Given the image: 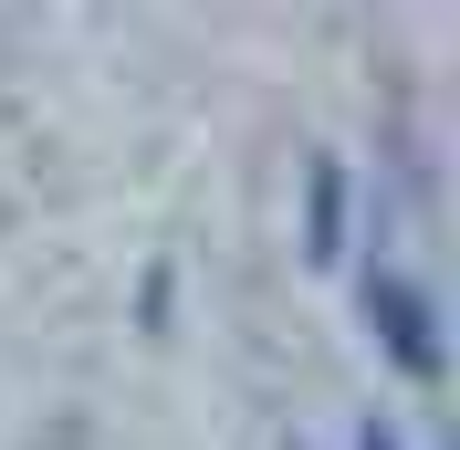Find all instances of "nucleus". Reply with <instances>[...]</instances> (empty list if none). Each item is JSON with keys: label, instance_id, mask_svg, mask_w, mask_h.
<instances>
[{"label": "nucleus", "instance_id": "nucleus-1", "mask_svg": "<svg viewBox=\"0 0 460 450\" xmlns=\"http://www.w3.org/2000/svg\"><path fill=\"white\" fill-rule=\"evenodd\" d=\"M367 325L387 336V356H398L408 377H439V336H429V304H419V283L367 273Z\"/></svg>", "mask_w": 460, "mask_h": 450}, {"label": "nucleus", "instance_id": "nucleus-2", "mask_svg": "<svg viewBox=\"0 0 460 450\" xmlns=\"http://www.w3.org/2000/svg\"><path fill=\"white\" fill-rule=\"evenodd\" d=\"M335 220H345V189L335 168H314V252H335Z\"/></svg>", "mask_w": 460, "mask_h": 450}, {"label": "nucleus", "instance_id": "nucleus-3", "mask_svg": "<svg viewBox=\"0 0 460 450\" xmlns=\"http://www.w3.org/2000/svg\"><path fill=\"white\" fill-rule=\"evenodd\" d=\"M356 450H398V440H387V429H376V419H367V440H356Z\"/></svg>", "mask_w": 460, "mask_h": 450}]
</instances>
